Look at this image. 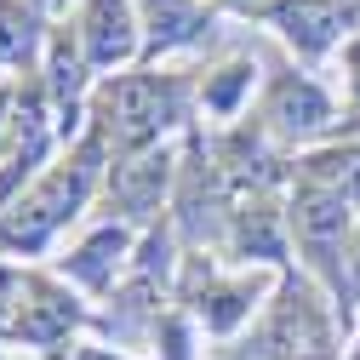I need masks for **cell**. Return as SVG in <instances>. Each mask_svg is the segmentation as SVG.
I'll list each match as a JSON object with an SVG mask.
<instances>
[{
  "label": "cell",
  "instance_id": "obj_4",
  "mask_svg": "<svg viewBox=\"0 0 360 360\" xmlns=\"http://www.w3.org/2000/svg\"><path fill=\"white\" fill-rule=\"evenodd\" d=\"M80 46L92 58V69H115L138 58V0H86L80 12Z\"/></svg>",
  "mask_w": 360,
  "mask_h": 360
},
{
  "label": "cell",
  "instance_id": "obj_7",
  "mask_svg": "<svg viewBox=\"0 0 360 360\" xmlns=\"http://www.w3.org/2000/svg\"><path fill=\"white\" fill-rule=\"evenodd\" d=\"M166 184H172V155H166V149H138L126 166H115L109 195H115V206H120L126 217H149V212L160 206Z\"/></svg>",
  "mask_w": 360,
  "mask_h": 360
},
{
  "label": "cell",
  "instance_id": "obj_19",
  "mask_svg": "<svg viewBox=\"0 0 360 360\" xmlns=\"http://www.w3.org/2000/svg\"><path fill=\"white\" fill-rule=\"evenodd\" d=\"M229 6H246V12H252V6H257V0H229Z\"/></svg>",
  "mask_w": 360,
  "mask_h": 360
},
{
  "label": "cell",
  "instance_id": "obj_2",
  "mask_svg": "<svg viewBox=\"0 0 360 360\" xmlns=\"http://www.w3.org/2000/svg\"><path fill=\"white\" fill-rule=\"evenodd\" d=\"M98 149H103V138H86L75 149V160H63V166H52L46 177H40V184L6 212V223H0V246H6V252H40V246H46L58 223H69L86 206V195H92Z\"/></svg>",
  "mask_w": 360,
  "mask_h": 360
},
{
  "label": "cell",
  "instance_id": "obj_8",
  "mask_svg": "<svg viewBox=\"0 0 360 360\" xmlns=\"http://www.w3.org/2000/svg\"><path fill=\"white\" fill-rule=\"evenodd\" d=\"M46 63H52V98H58V126L75 131V115H80V98H86V69H92V58H86L80 46V29H52L46 40Z\"/></svg>",
  "mask_w": 360,
  "mask_h": 360
},
{
  "label": "cell",
  "instance_id": "obj_10",
  "mask_svg": "<svg viewBox=\"0 0 360 360\" xmlns=\"http://www.w3.org/2000/svg\"><path fill=\"white\" fill-rule=\"evenodd\" d=\"M138 23L149 34V52H172V46L200 40L206 6H200V0H138Z\"/></svg>",
  "mask_w": 360,
  "mask_h": 360
},
{
  "label": "cell",
  "instance_id": "obj_12",
  "mask_svg": "<svg viewBox=\"0 0 360 360\" xmlns=\"http://www.w3.org/2000/svg\"><path fill=\"white\" fill-rule=\"evenodd\" d=\"M120 252H126V229H98L92 240H86L63 269L80 281V286H92V292H109L115 286V269H120Z\"/></svg>",
  "mask_w": 360,
  "mask_h": 360
},
{
  "label": "cell",
  "instance_id": "obj_6",
  "mask_svg": "<svg viewBox=\"0 0 360 360\" xmlns=\"http://www.w3.org/2000/svg\"><path fill=\"white\" fill-rule=\"evenodd\" d=\"M292 229L297 240L314 252V257H326L332 246H343V229H349V200L321 189V184H297L292 195Z\"/></svg>",
  "mask_w": 360,
  "mask_h": 360
},
{
  "label": "cell",
  "instance_id": "obj_14",
  "mask_svg": "<svg viewBox=\"0 0 360 360\" xmlns=\"http://www.w3.org/2000/svg\"><path fill=\"white\" fill-rule=\"evenodd\" d=\"M235 240H240V252H252V257H269V263H275V257H281V229H275V212H269V206H246V212L235 217Z\"/></svg>",
  "mask_w": 360,
  "mask_h": 360
},
{
  "label": "cell",
  "instance_id": "obj_1",
  "mask_svg": "<svg viewBox=\"0 0 360 360\" xmlns=\"http://www.w3.org/2000/svg\"><path fill=\"white\" fill-rule=\"evenodd\" d=\"M184 115V86L177 75H155V69H131V75H109L92 92V138L115 143V149H155V138Z\"/></svg>",
  "mask_w": 360,
  "mask_h": 360
},
{
  "label": "cell",
  "instance_id": "obj_11",
  "mask_svg": "<svg viewBox=\"0 0 360 360\" xmlns=\"http://www.w3.org/2000/svg\"><path fill=\"white\" fill-rule=\"evenodd\" d=\"M40 40H46V29H40V0H0V63H34Z\"/></svg>",
  "mask_w": 360,
  "mask_h": 360
},
{
  "label": "cell",
  "instance_id": "obj_9",
  "mask_svg": "<svg viewBox=\"0 0 360 360\" xmlns=\"http://www.w3.org/2000/svg\"><path fill=\"white\" fill-rule=\"evenodd\" d=\"M75 326H80V303H75L63 286H52V281H29L18 338H23V343H58V338H69Z\"/></svg>",
  "mask_w": 360,
  "mask_h": 360
},
{
  "label": "cell",
  "instance_id": "obj_20",
  "mask_svg": "<svg viewBox=\"0 0 360 360\" xmlns=\"http://www.w3.org/2000/svg\"><path fill=\"white\" fill-rule=\"evenodd\" d=\"M40 6H52V0H40Z\"/></svg>",
  "mask_w": 360,
  "mask_h": 360
},
{
  "label": "cell",
  "instance_id": "obj_17",
  "mask_svg": "<svg viewBox=\"0 0 360 360\" xmlns=\"http://www.w3.org/2000/svg\"><path fill=\"white\" fill-rule=\"evenodd\" d=\"M343 58H349V86H354V98H360V40H349Z\"/></svg>",
  "mask_w": 360,
  "mask_h": 360
},
{
  "label": "cell",
  "instance_id": "obj_5",
  "mask_svg": "<svg viewBox=\"0 0 360 360\" xmlns=\"http://www.w3.org/2000/svg\"><path fill=\"white\" fill-rule=\"evenodd\" d=\"M263 120H269V131H281V138H314V131L332 126V103H326V92L314 80L286 75L275 92H269Z\"/></svg>",
  "mask_w": 360,
  "mask_h": 360
},
{
  "label": "cell",
  "instance_id": "obj_18",
  "mask_svg": "<svg viewBox=\"0 0 360 360\" xmlns=\"http://www.w3.org/2000/svg\"><path fill=\"white\" fill-rule=\"evenodd\" d=\"M52 360H109V354H86V349H69V354H52Z\"/></svg>",
  "mask_w": 360,
  "mask_h": 360
},
{
  "label": "cell",
  "instance_id": "obj_13",
  "mask_svg": "<svg viewBox=\"0 0 360 360\" xmlns=\"http://www.w3.org/2000/svg\"><path fill=\"white\" fill-rule=\"evenodd\" d=\"M303 184H321L343 200H360V149H321L303 160Z\"/></svg>",
  "mask_w": 360,
  "mask_h": 360
},
{
  "label": "cell",
  "instance_id": "obj_15",
  "mask_svg": "<svg viewBox=\"0 0 360 360\" xmlns=\"http://www.w3.org/2000/svg\"><path fill=\"white\" fill-rule=\"evenodd\" d=\"M252 86V63H229V69H217L212 80H206V109H217V115H229L235 109V98Z\"/></svg>",
  "mask_w": 360,
  "mask_h": 360
},
{
  "label": "cell",
  "instance_id": "obj_16",
  "mask_svg": "<svg viewBox=\"0 0 360 360\" xmlns=\"http://www.w3.org/2000/svg\"><path fill=\"white\" fill-rule=\"evenodd\" d=\"M23 297H29V275L0 269V338H18V326H23Z\"/></svg>",
  "mask_w": 360,
  "mask_h": 360
},
{
  "label": "cell",
  "instance_id": "obj_3",
  "mask_svg": "<svg viewBox=\"0 0 360 360\" xmlns=\"http://www.w3.org/2000/svg\"><path fill=\"white\" fill-rule=\"evenodd\" d=\"M252 12H263L303 58H321V52H332L338 40L354 29L360 0H257Z\"/></svg>",
  "mask_w": 360,
  "mask_h": 360
}]
</instances>
